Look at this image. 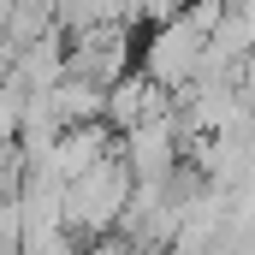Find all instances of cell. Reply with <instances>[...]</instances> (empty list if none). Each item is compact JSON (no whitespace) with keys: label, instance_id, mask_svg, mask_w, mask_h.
<instances>
[{"label":"cell","instance_id":"cell-1","mask_svg":"<svg viewBox=\"0 0 255 255\" xmlns=\"http://www.w3.org/2000/svg\"><path fill=\"white\" fill-rule=\"evenodd\" d=\"M208 60V36L196 30L190 18H166V24H148V42H142V71L160 83V89H190L202 77Z\"/></svg>","mask_w":255,"mask_h":255}]
</instances>
